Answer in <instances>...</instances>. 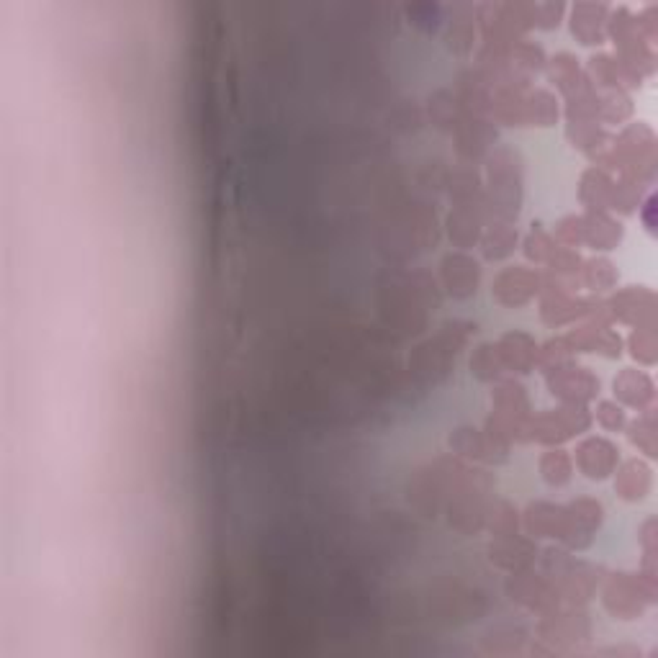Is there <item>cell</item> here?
<instances>
[{"instance_id":"9c48e42d","label":"cell","mask_w":658,"mask_h":658,"mask_svg":"<svg viewBox=\"0 0 658 658\" xmlns=\"http://www.w3.org/2000/svg\"><path fill=\"white\" fill-rule=\"evenodd\" d=\"M507 589H510L512 599H520V602H525L527 607L532 609H545L556 602V599H553V597H556V589L548 587V581L535 578L532 574L514 576L510 584H507Z\"/></svg>"},{"instance_id":"7c38bea8","label":"cell","mask_w":658,"mask_h":658,"mask_svg":"<svg viewBox=\"0 0 658 658\" xmlns=\"http://www.w3.org/2000/svg\"><path fill=\"white\" fill-rule=\"evenodd\" d=\"M556 118H559V106H556V99L548 90H535L527 99V121L540 124V127H550Z\"/></svg>"},{"instance_id":"5bb4252c","label":"cell","mask_w":658,"mask_h":658,"mask_svg":"<svg viewBox=\"0 0 658 658\" xmlns=\"http://www.w3.org/2000/svg\"><path fill=\"white\" fill-rule=\"evenodd\" d=\"M514 242H517V234L507 224H496L484 240V255L489 260H502L514 249Z\"/></svg>"},{"instance_id":"277c9868","label":"cell","mask_w":658,"mask_h":658,"mask_svg":"<svg viewBox=\"0 0 658 658\" xmlns=\"http://www.w3.org/2000/svg\"><path fill=\"white\" fill-rule=\"evenodd\" d=\"M496 347V355H499V362L504 365V368H512V371H517V373H530V368L535 365V355H538V350H535V343L522 334V332H510V334H504L502 340H499V345Z\"/></svg>"},{"instance_id":"3957f363","label":"cell","mask_w":658,"mask_h":658,"mask_svg":"<svg viewBox=\"0 0 658 658\" xmlns=\"http://www.w3.org/2000/svg\"><path fill=\"white\" fill-rule=\"evenodd\" d=\"M450 445L478 461H504L507 456V443L496 440L492 432L486 435L478 429H456V435H450Z\"/></svg>"},{"instance_id":"8992f818","label":"cell","mask_w":658,"mask_h":658,"mask_svg":"<svg viewBox=\"0 0 658 658\" xmlns=\"http://www.w3.org/2000/svg\"><path fill=\"white\" fill-rule=\"evenodd\" d=\"M553 394L563 396L569 401H587L597 391V381L584 368H553V376L548 379Z\"/></svg>"},{"instance_id":"5b68a950","label":"cell","mask_w":658,"mask_h":658,"mask_svg":"<svg viewBox=\"0 0 658 658\" xmlns=\"http://www.w3.org/2000/svg\"><path fill=\"white\" fill-rule=\"evenodd\" d=\"M443 280L453 296H471L478 283L476 260H471L465 255H447L443 260Z\"/></svg>"},{"instance_id":"4fadbf2b","label":"cell","mask_w":658,"mask_h":658,"mask_svg":"<svg viewBox=\"0 0 658 658\" xmlns=\"http://www.w3.org/2000/svg\"><path fill=\"white\" fill-rule=\"evenodd\" d=\"M540 474L550 486H563L571 478V461L563 450H548L540 458Z\"/></svg>"},{"instance_id":"7a4b0ae2","label":"cell","mask_w":658,"mask_h":658,"mask_svg":"<svg viewBox=\"0 0 658 658\" xmlns=\"http://www.w3.org/2000/svg\"><path fill=\"white\" fill-rule=\"evenodd\" d=\"M538 286H540V278L535 273L525 270L522 265H514V268H507L496 276L494 296L507 306H520L538 294Z\"/></svg>"},{"instance_id":"d6986e66","label":"cell","mask_w":658,"mask_h":658,"mask_svg":"<svg viewBox=\"0 0 658 658\" xmlns=\"http://www.w3.org/2000/svg\"><path fill=\"white\" fill-rule=\"evenodd\" d=\"M584 276H587V283H589V286H607L609 280H612L609 265L602 263V260H597V263L587 265Z\"/></svg>"},{"instance_id":"8fae6325","label":"cell","mask_w":658,"mask_h":658,"mask_svg":"<svg viewBox=\"0 0 658 658\" xmlns=\"http://www.w3.org/2000/svg\"><path fill=\"white\" fill-rule=\"evenodd\" d=\"M599 8L597 5H576L574 8V21H571V29L574 33L584 42V44H594L599 42Z\"/></svg>"},{"instance_id":"6da1fadb","label":"cell","mask_w":658,"mask_h":658,"mask_svg":"<svg viewBox=\"0 0 658 658\" xmlns=\"http://www.w3.org/2000/svg\"><path fill=\"white\" fill-rule=\"evenodd\" d=\"M520 164L514 163V155L510 149H499L489 163V175H492V209L499 219H512L520 209Z\"/></svg>"},{"instance_id":"e0dca14e","label":"cell","mask_w":658,"mask_h":658,"mask_svg":"<svg viewBox=\"0 0 658 658\" xmlns=\"http://www.w3.org/2000/svg\"><path fill=\"white\" fill-rule=\"evenodd\" d=\"M492 532L499 538H507L517 532V512L507 502H499V507L492 512Z\"/></svg>"},{"instance_id":"9a60e30c","label":"cell","mask_w":658,"mask_h":658,"mask_svg":"<svg viewBox=\"0 0 658 658\" xmlns=\"http://www.w3.org/2000/svg\"><path fill=\"white\" fill-rule=\"evenodd\" d=\"M450 237L458 245H471L478 237V219L471 212H456L450 216Z\"/></svg>"},{"instance_id":"ffe728a7","label":"cell","mask_w":658,"mask_h":658,"mask_svg":"<svg viewBox=\"0 0 658 658\" xmlns=\"http://www.w3.org/2000/svg\"><path fill=\"white\" fill-rule=\"evenodd\" d=\"M599 422L605 425V428H617V425H623V414L620 409H615L612 404H599Z\"/></svg>"},{"instance_id":"2e32d148","label":"cell","mask_w":658,"mask_h":658,"mask_svg":"<svg viewBox=\"0 0 658 658\" xmlns=\"http://www.w3.org/2000/svg\"><path fill=\"white\" fill-rule=\"evenodd\" d=\"M499 368H502V362H499V355H496V347L492 345L478 347L474 361H471V371L476 373L478 379L484 381L494 379V376L499 373Z\"/></svg>"},{"instance_id":"52a82bcc","label":"cell","mask_w":658,"mask_h":658,"mask_svg":"<svg viewBox=\"0 0 658 658\" xmlns=\"http://www.w3.org/2000/svg\"><path fill=\"white\" fill-rule=\"evenodd\" d=\"M525 525L535 538H563L569 525V510L538 502L527 510Z\"/></svg>"},{"instance_id":"ac0fdd59","label":"cell","mask_w":658,"mask_h":658,"mask_svg":"<svg viewBox=\"0 0 658 658\" xmlns=\"http://www.w3.org/2000/svg\"><path fill=\"white\" fill-rule=\"evenodd\" d=\"M553 240L545 234L540 227H535V230L530 231V237H527V242H525V252H527V258L530 260H538V263H543V260H548L550 258V252H553Z\"/></svg>"},{"instance_id":"30bf717a","label":"cell","mask_w":658,"mask_h":658,"mask_svg":"<svg viewBox=\"0 0 658 658\" xmlns=\"http://www.w3.org/2000/svg\"><path fill=\"white\" fill-rule=\"evenodd\" d=\"M532 556H535V545L514 535H507L504 540L492 545V560L502 569H522L532 560Z\"/></svg>"},{"instance_id":"ba28073f","label":"cell","mask_w":658,"mask_h":658,"mask_svg":"<svg viewBox=\"0 0 658 658\" xmlns=\"http://www.w3.org/2000/svg\"><path fill=\"white\" fill-rule=\"evenodd\" d=\"M576 463L589 478L607 476L612 465H615V447L605 440H597V437L584 440L576 450Z\"/></svg>"}]
</instances>
